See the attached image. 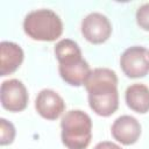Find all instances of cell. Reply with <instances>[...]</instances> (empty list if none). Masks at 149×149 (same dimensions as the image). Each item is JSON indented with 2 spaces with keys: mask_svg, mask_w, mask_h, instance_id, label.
Returning a JSON list of instances; mask_svg holds the SVG:
<instances>
[{
  "mask_svg": "<svg viewBox=\"0 0 149 149\" xmlns=\"http://www.w3.org/2000/svg\"><path fill=\"white\" fill-rule=\"evenodd\" d=\"M91 109L100 116H109L119 107L118 77L107 68H97L91 71L84 84Z\"/></svg>",
  "mask_w": 149,
  "mask_h": 149,
  "instance_id": "6da1fadb",
  "label": "cell"
},
{
  "mask_svg": "<svg viewBox=\"0 0 149 149\" xmlns=\"http://www.w3.org/2000/svg\"><path fill=\"white\" fill-rule=\"evenodd\" d=\"M28 92L23 83L19 79H8L1 84L0 100L5 109L9 112H21L28 105Z\"/></svg>",
  "mask_w": 149,
  "mask_h": 149,
  "instance_id": "8992f818",
  "label": "cell"
},
{
  "mask_svg": "<svg viewBox=\"0 0 149 149\" xmlns=\"http://www.w3.org/2000/svg\"><path fill=\"white\" fill-rule=\"evenodd\" d=\"M61 137L68 149H86L92 139V120L80 109L66 112L61 120Z\"/></svg>",
  "mask_w": 149,
  "mask_h": 149,
  "instance_id": "3957f363",
  "label": "cell"
},
{
  "mask_svg": "<svg viewBox=\"0 0 149 149\" xmlns=\"http://www.w3.org/2000/svg\"><path fill=\"white\" fill-rule=\"evenodd\" d=\"M81 34L92 44L106 42L112 34V24L107 16L93 12L86 15L81 21Z\"/></svg>",
  "mask_w": 149,
  "mask_h": 149,
  "instance_id": "52a82bcc",
  "label": "cell"
},
{
  "mask_svg": "<svg viewBox=\"0 0 149 149\" xmlns=\"http://www.w3.org/2000/svg\"><path fill=\"white\" fill-rule=\"evenodd\" d=\"M112 136L114 140L125 146H130L137 142L141 135L140 122L130 115H121L112 125Z\"/></svg>",
  "mask_w": 149,
  "mask_h": 149,
  "instance_id": "9c48e42d",
  "label": "cell"
},
{
  "mask_svg": "<svg viewBox=\"0 0 149 149\" xmlns=\"http://www.w3.org/2000/svg\"><path fill=\"white\" fill-rule=\"evenodd\" d=\"M23 30L31 40L52 42L62 35L63 22L51 9H35L26 15L23 20Z\"/></svg>",
  "mask_w": 149,
  "mask_h": 149,
  "instance_id": "277c9868",
  "label": "cell"
},
{
  "mask_svg": "<svg viewBox=\"0 0 149 149\" xmlns=\"http://www.w3.org/2000/svg\"><path fill=\"white\" fill-rule=\"evenodd\" d=\"M93 149H122V148L111 141H102V142H99L98 144H95V147Z\"/></svg>",
  "mask_w": 149,
  "mask_h": 149,
  "instance_id": "5bb4252c",
  "label": "cell"
},
{
  "mask_svg": "<svg viewBox=\"0 0 149 149\" xmlns=\"http://www.w3.org/2000/svg\"><path fill=\"white\" fill-rule=\"evenodd\" d=\"M120 68L129 78H142L149 73V50L134 45L127 48L120 57Z\"/></svg>",
  "mask_w": 149,
  "mask_h": 149,
  "instance_id": "5b68a950",
  "label": "cell"
},
{
  "mask_svg": "<svg viewBox=\"0 0 149 149\" xmlns=\"http://www.w3.org/2000/svg\"><path fill=\"white\" fill-rule=\"evenodd\" d=\"M36 112L45 120H56L65 111L64 99L54 90L44 88L35 99Z\"/></svg>",
  "mask_w": 149,
  "mask_h": 149,
  "instance_id": "ba28073f",
  "label": "cell"
},
{
  "mask_svg": "<svg viewBox=\"0 0 149 149\" xmlns=\"http://www.w3.org/2000/svg\"><path fill=\"white\" fill-rule=\"evenodd\" d=\"M15 139V128L12 122L6 119H0V144L7 146L13 143Z\"/></svg>",
  "mask_w": 149,
  "mask_h": 149,
  "instance_id": "7c38bea8",
  "label": "cell"
},
{
  "mask_svg": "<svg viewBox=\"0 0 149 149\" xmlns=\"http://www.w3.org/2000/svg\"><path fill=\"white\" fill-rule=\"evenodd\" d=\"M127 106L139 113L146 114L149 112V88L144 84H133L127 87L125 93Z\"/></svg>",
  "mask_w": 149,
  "mask_h": 149,
  "instance_id": "8fae6325",
  "label": "cell"
},
{
  "mask_svg": "<svg viewBox=\"0 0 149 149\" xmlns=\"http://www.w3.org/2000/svg\"><path fill=\"white\" fill-rule=\"evenodd\" d=\"M22 48L9 41H2L0 43V76L5 77L16 71L23 62Z\"/></svg>",
  "mask_w": 149,
  "mask_h": 149,
  "instance_id": "30bf717a",
  "label": "cell"
},
{
  "mask_svg": "<svg viewBox=\"0 0 149 149\" xmlns=\"http://www.w3.org/2000/svg\"><path fill=\"white\" fill-rule=\"evenodd\" d=\"M136 22L143 30L149 31V3H144L136 10Z\"/></svg>",
  "mask_w": 149,
  "mask_h": 149,
  "instance_id": "4fadbf2b",
  "label": "cell"
},
{
  "mask_svg": "<svg viewBox=\"0 0 149 149\" xmlns=\"http://www.w3.org/2000/svg\"><path fill=\"white\" fill-rule=\"evenodd\" d=\"M55 55L59 63L58 71L62 79L71 86L84 85L92 70L83 58L79 45L70 38H63L56 43Z\"/></svg>",
  "mask_w": 149,
  "mask_h": 149,
  "instance_id": "7a4b0ae2",
  "label": "cell"
}]
</instances>
